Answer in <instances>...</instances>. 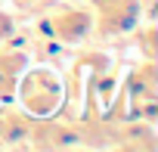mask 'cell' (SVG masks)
I'll return each mask as SVG.
<instances>
[{"instance_id":"6da1fadb","label":"cell","mask_w":158,"mask_h":152,"mask_svg":"<svg viewBox=\"0 0 158 152\" xmlns=\"http://www.w3.org/2000/svg\"><path fill=\"white\" fill-rule=\"evenodd\" d=\"M19 109H25L31 118L59 115L65 106V78L50 65H25V71L16 78V96Z\"/></svg>"},{"instance_id":"7a4b0ae2","label":"cell","mask_w":158,"mask_h":152,"mask_svg":"<svg viewBox=\"0 0 158 152\" xmlns=\"http://www.w3.org/2000/svg\"><path fill=\"white\" fill-rule=\"evenodd\" d=\"M44 31L59 44H77L93 34V6L90 3H59L47 13Z\"/></svg>"},{"instance_id":"3957f363","label":"cell","mask_w":158,"mask_h":152,"mask_svg":"<svg viewBox=\"0 0 158 152\" xmlns=\"http://www.w3.org/2000/svg\"><path fill=\"white\" fill-rule=\"evenodd\" d=\"M93 6V31L99 37H121L139 25V0H87Z\"/></svg>"},{"instance_id":"277c9868","label":"cell","mask_w":158,"mask_h":152,"mask_svg":"<svg viewBox=\"0 0 158 152\" xmlns=\"http://www.w3.org/2000/svg\"><path fill=\"white\" fill-rule=\"evenodd\" d=\"M28 146L31 149H71V146H81V127H77L74 118H59V115L34 118L31 133H28Z\"/></svg>"},{"instance_id":"5b68a950","label":"cell","mask_w":158,"mask_h":152,"mask_svg":"<svg viewBox=\"0 0 158 152\" xmlns=\"http://www.w3.org/2000/svg\"><path fill=\"white\" fill-rule=\"evenodd\" d=\"M158 146L155 137V124L152 121H139V118H124L115 124L112 133V146L109 149H124V152H152Z\"/></svg>"},{"instance_id":"8992f818","label":"cell","mask_w":158,"mask_h":152,"mask_svg":"<svg viewBox=\"0 0 158 152\" xmlns=\"http://www.w3.org/2000/svg\"><path fill=\"white\" fill-rule=\"evenodd\" d=\"M124 84V93H127V103H139V99H155L158 96V68L152 59H143L139 65H133L127 71V81Z\"/></svg>"},{"instance_id":"52a82bcc","label":"cell","mask_w":158,"mask_h":152,"mask_svg":"<svg viewBox=\"0 0 158 152\" xmlns=\"http://www.w3.org/2000/svg\"><path fill=\"white\" fill-rule=\"evenodd\" d=\"M0 121H3V146L6 149H22L28 146V133H31V124L34 118L25 112V109H16V106H0Z\"/></svg>"},{"instance_id":"ba28073f","label":"cell","mask_w":158,"mask_h":152,"mask_svg":"<svg viewBox=\"0 0 158 152\" xmlns=\"http://www.w3.org/2000/svg\"><path fill=\"white\" fill-rule=\"evenodd\" d=\"M28 65V53L22 47H10V40L0 47V74H10V78H19Z\"/></svg>"},{"instance_id":"9c48e42d","label":"cell","mask_w":158,"mask_h":152,"mask_svg":"<svg viewBox=\"0 0 158 152\" xmlns=\"http://www.w3.org/2000/svg\"><path fill=\"white\" fill-rule=\"evenodd\" d=\"M130 34H133V47L139 50V56L155 62V59H158V28L149 22V25H143V28L136 25Z\"/></svg>"},{"instance_id":"30bf717a","label":"cell","mask_w":158,"mask_h":152,"mask_svg":"<svg viewBox=\"0 0 158 152\" xmlns=\"http://www.w3.org/2000/svg\"><path fill=\"white\" fill-rule=\"evenodd\" d=\"M112 59L102 53V50H84L81 56H77V65L81 68H90V71H99V68H106Z\"/></svg>"},{"instance_id":"8fae6325","label":"cell","mask_w":158,"mask_h":152,"mask_svg":"<svg viewBox=\"0 0 158 152\" xmlns=\"http://www.w3.org/2000/svg\"><path fill=\"white\" fill-rule=\"evenodd\" d=\"M16 96V78H10V74H0V106L13 103Z\"/></svg>"},{"instance_id":"7c38bea8","label":"cell","mask_w":158,"mask_h":152,"mask_svg":"<svg viewBox=\"0 0 158 152\" xmlns=\"http://www.w3.org/2000/svg\"><path fill=\"white\" fill-rule=\"evenodd\" d=\"M13 31H16V19H13V13H3V10H0V40H6Z\"/></svg>"}]
</instances>
